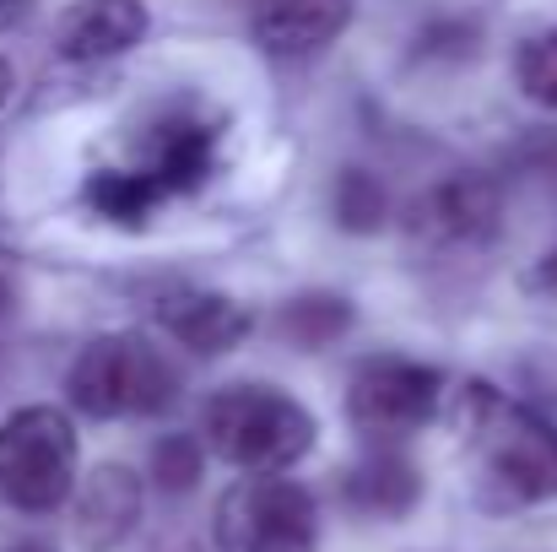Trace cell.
I'll list each match as a JSON object with an SVG mask.
<instances>
[{"mask_svg": "<svg viewBox=\"0 0 557 552\" xmlns=\"http://www.w3.org/2000/svg\"><path fill=\"white\" fill-rule=\"evenodd\" d=\"M222 152V120L200 103H158L131 142L125 163H109L87 180V206L120 228H141L158 206L180 200L211 180Z\"/></svg>", "mask_w": 557, "mask_h": 552, "instance_id": "cell-1", "label": "cell"}, {"mask_svg": "<svg viewBox=\"0 0 557 552\" xmlns=\"http://www.w3.org/2000/svg\"><path fill=\"white\" fill-rule=\"evenodd\" d=\"M455 433L471 455L487 510H531L557 499V422L536 406L471 379L455 390Z\"/></svg>", "mask_w": 557, "mask_h": 552, "instance_id": "cell-2", "label": "cell"}, {"mask_svg": "<svg viewBox=\"0 0 557 552\" xmlns=\"http://www.w3.org/2000/svg\"><path fill=\"white\" fill-rule=\"evenodd\" d=\"M206 444L255 471H287L314 450V417L304 412V401H293L276 384H222L206 412H200Z\"/></svg>", "mask_w": 557, "mask_h": 552, "instance_id": "cell-3", "label": "cell"}, {"mask_svg": "<svg viewBox=\"0 0 557 552\" xmlns=\"http://www.w3.org/2000/svg\"><path fill=\"white\" fill-rule=\"evenodd\" d=\"M65 395L87 417H152L174 406L180 368L169 364L147 336H98L82 347V358L65 373Z\"/></svg>", "mask_w": 557, "mask_h": 552, "instance_id": "cell-4", "label": "cell"}, {"mask_svg": "<svg viewBox=\"0 0 557 552\" xmlns=\"http://www.w3.org/2000/svg\"><path fill=\"white\" fill-rule=\"evenodd\" d=\"M76 488V428L54 406H22L0 422V499L49 515Z\"/></svg>", "mask_w": 557, "mask_h": 552, "instance_id": "cell-5", "label": "cell"}, {"mask_svg": "<svg viewBox=\"0 0 557 552\" xmlns=\"http://www.w3.org/2000/svg\"><path fill=\"white\" fill-rule=\"evenodd\" d=\"M216 548L222 552H314L320 548V515L309 488L255 471L233 482L216 504Z\"/></svg>", "mask_w": 557, "mask_h": 552, "instance_id": "cell-6", "label": "cell"}, {"mask_svg": "<svg viewBox=\"0 0 557 552\" xmlns=\"http://www.w3.org/2000/svg\"><path fill=\"white\" fill-rule=\"evenodd\" d=\"M438 401H444V373L438 368L384 353V358L358 364L352 390H347V417L373 444H400L438 412Z\"/></svg>", "mask_w": 557, "mask_h": 552, "instance_id": "cell-7", "label": "cell"}, {"mask_svg": "<svg viewBox=\"0 0 557 552\" xmlns=\"http://www.w3.org/2000/svg\"><path fill=\"white\" fill-rule=\"evenodd\" d=\"M411 233L433 238V244H482L498 233V184L487 174H455V180L433 184L417 211H411Z\"/></svg>", "mask_w": 557, "mask_h": 552, "instance_id": "cell-8", "label": "cell"}, {"mask_svg": "<svg viewBox=\"0 0 557 552\" xmlns=\"http://www.w3.org/2000/svg\"><path fill=\"white\" fill-rule=\"evenodd\" d=\"M352 22V0H255V44L276 60H309L331 49Z\"/></svg>", "mask_w": 557, "mask_h": 552, "instance_id": "cell-9", "label": "cell"}, {"mask_svg": "<svg viewBox=\"0 0 557 552\" xmlns=\"http://www.w3.org/2000/svg\"><path fill=\"white\" fill-rule=\"evenodd\" d=\"M158 326L189 347V353H206V358H216V353H233L244 336H249V309L244 304H233L227 293H206V287H169L163 298H158Z\"/></svg>", "mask_w": 557, "mask_h": 552, "instance_id": "cell-10", "label": "cell"}, {"mask_svg": "<svg viewBox=\"0 0 557 552\" xmlns=\"http://www.w3.org/2000/svg\"><path fill=\"white\" fill-rule=\"evenodd\" d=\"M141 38H147L141 0H76L54 27V44L65 60H114L136 49Z\"/></svg>", "mask_w": 557, "mask_h": 552, "instance_id": "cell-11", "label": "cell"}, {"mask_svg": "<svg viewBox=\"0 0 557 552\" xmlns=\"http://www.w3.org/2000/svg\"><path fill=\"white\" fill-rule=\"evenodd\" d=\"M141 520V482L125 466H98L76 493V542L87 552H114Z\"/></svg>", "mask_w": 557, "mask_h": 552, "instance_id": "cell-12", "label": "cell"}, {"mask_svg": "<svg viewBox=\"0 0 557 552\" xmlns=\"http://www.w3.org/2000/svg\"><path fill=\"white\" fill-rule=\"evenodd\" d=\"M417 499H422L417 466H411L406 455L384 450V444H379L373 455H363V461L342 477V504H347L352 515H369V520H400V515L417 510Z\"/></svg>", "mask_w": 557, "mask_h": 552, "instance_id": "cell-13", "label": "cell"}, {"mask_svg": "<svg viewBox=\"0 0 557 552\" xmlns=\"http://www.w3.org/2000/svg\"><path fill=\"white\" fill-rule=\"evenodd\" d=\"M276 331L298 353H325L331 342H342L352 331V304L342 293H298L276 309Z\"/></svg>", "mask_w": 557, "mask_h": 552, "instance_id": "cell-14", "label": "cell"}, {"mask_svg": "<svg viewBox=\"0 0 557 552\" xmlns=\"http://www.w3.org/2000/svg\"><path fill=\"white\" fill-rule=\"evenodd\" d=\"M331 211L347 233H379L384 228V211H389V195L384 184L373 180L369 169H342V180L331 189Z\"/></svg>", "mask_w": 557, "mask_h": 552, "instance_id": "cell-15", "label": "cell"}, {"mask_svg": "<svg viewBox=\"0 0 557 552\" xmlns=\"http://www.w3.org/2000/svg\"><path fill=\"white\" fill-rule=\"evenodd\" d=\"M515 76H520V93H525L536 109H553L557 114V27L520 44V54H515Z\"/></svg>", "mask_w": 557, "mask_h": 552, "instance_id": "cell-16", "label": "cell"}, {"mask_svg": "<svg viewBox=\"0 0 557 552\" xmlns=\"http://www.w3.org/2000/svg\"><path fill=\"white\" fill-rule=\"evenodd\" d=\"M200 466H206V455H200L195 433H163L152 444V477L163 493H189L200 482Z\"/></svg>", "mask_w": 557, "mask_h": 552, "instance_id": "cell-17", "label": "cell"}, {"mask_svg": "<svg viewBox=\"0 0 557 552\" xmlns=\"http://www.w3.org/2000/svg\"><path fill=\"white\" fill-rule=\"evenodd\" d=\"M471 49H476V27H471V22H433V27L417 38V60H433V54L466 60Z\"/></svg>", "mask_w": 557, "mask_h": 552, "instance_id": "cell-18", "label": "cell"}, {"mask_svg": "<svg viewBox=\"0 0 557 552\" xmlns=\"http://www.w3.org/2000/svg\"><path fill=\"white\" fill-rule=\"evenodd\" d=\"M531 282H536V287H557V244H553V249H547V255H542V260H536V271H531Z\"/></svg>", "mask_w": 557, "mask_h": 552, "instance_id": "cell-19", "label": "cell"}, {"mask_svg": "<svg viewBox=\"0 0 557 552\" xmlns=\"http://www.w3.org/2000/svg\"><path fill=\"white\" fill-rule=\"evenodd\" d=\"M11 87H16V76H11V65L0 60V109H5V98H11Z\"/></svg>", "mask_w": 557, "mask_h": 552, "instance_id": "cell-20", "label": "cell"}, {"mask_svg": "<svg viewBox=\"0 0 557 552\" xmlns=\"http://www.w3.org/2000/svg\"><path fill=\"white\" fill-rule=\"evenodd\" d=\"M0 552H54V548H44V542H11V548H0Z\"/></svg>", "mask_w": 557, "mask_h": 552, "instance_id": "cell-21", "label": "cell"}, {"mask_svg": "<svg viewBox=\"0 0 557 552\" xmlns=\"http://www.w3.org/2000/svg\"><path fill=\"white\" fill-rule=\"evenodd\" d=\"M5 304H11V287H5V282H0V315H5Z\"/></svg>", "mask_w": 557, "mask_h": 552, "instance_id": "cell-22", "label": "cell"}]
</instances>
